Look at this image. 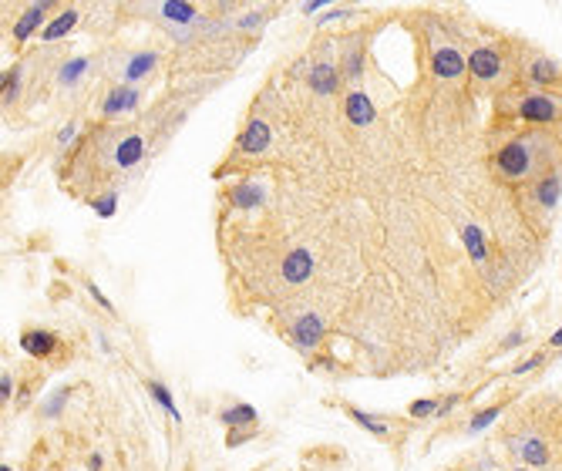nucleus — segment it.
<instances>
[{
  "label": "nucleus",
  "instance_id": "f257e3e1",
  "mask_svg": "<svg viewBox=\"0 0 562 471\" xmlns=\"http://www.w3.org/2000/svg\"><path fill=\"white\" fill-rule=\"evenodd\" d=\"M499 168L505 172L509 178H522L529 172V145L525 141H509L499 155H495Z\"/></svg>",
  "mask_w": 562,
  "mask_h": 471
},
{
  "label": "nucleus",
  "instance_id": "f03ea898",
  "mask_svg": "<svg viewBox=\"0 0 562 471\" xmlns=\"http://www.w3.org/2000/svg\"><path fill=\"white\" fill-rule=\"evenodd\" d=\"M269 139H273V131L263 118H253L249 125L243 128V135H239V152L243 155H263L269 148Z\"/></svg>",
  "mask_w": 562,
  "mask_h": 471
},
{
  "label": "nucleus",
  "instance_id": "7ed1b4c3",
  "mask_svg": "<svg viewBox=\"0 0 562 471\" xmlns=\"http://www.w3.org/2000/svg\"><path fill=\"white\" fill-rule=\"evenodd\" d=\"M313 276V256L307 249H293V253L283 259V280L290 283V286H300V283H307Z\"/></svg>",
  "mask_w": 562,
  "mask_h": 471
},
{
  "label": "nucleus",
  "instance_id": "20e7f679",
  "mask_svg": "<svg viewBox=\"0 0 562 471\" xmlns=\"http://www.w3.org/2000/svg\"><path fill=\"white\" fill-rule=\"evenodd\" d=\"M323 340V320L317 313H303V317L293 323V344L300 350H313V347Z\"/></svg>",
  "mask_w": 562,
  "mask_h": 471
},
{
  "label": "nucleus",
  "instance_id": "39448f33",
  "mask_svg": "<svg viewBox=\"0 0 562 471\" xmlns=\"http://www.w3.org/2000/svg\"><path fill=\"white\" fill-rule=\"evenodd\" d=\"M519 115H522L525 121L546 125V121L556 118V102H552L549 94H529V98L522 102V108H519Z\"/></svg>",
  "mask_w": 562,
  "mask_h": 471
},
{
  "label": "nucleus",
  "instance_id": "423d86ee",
  "mask_svg": "<svg viewBox=\"0 0 562 471\" xmlns=\"http://www.w3.org/2000/svg\"><path fill=\"white\" fill-rule=\"evenodd\" d=\"M499 54L492 51V48H478V51H472V58H468V71H472L475 77H482V81H492V77H499Z\"/></svg>",
  "mask_w": 562,
  "mask_h": 471
},
{
  "label": "nucleus",
  "instance_id": "0eeeda50",
  "mask_svg": "<svg viewBox=\"0 0 562 471\" xmlns=\"http://www.w3.org/2000/svg\"><path fill=\"white\" fill-rule=\"evenodd\" d=\"M431 71L438 77H458L465 71V58L458 51H451V48H438L435 58H431Z\"/></svg>",
  "mask_w": 562,
  "mask_h": 471
},
{
  "label": "nucleus",
  "instance_id": "6e6552de",
  "mask_svg": "<svg viewBox=\"0 0 562 471\" xmlns=\"http://www.w3.org/2000/svg\"><path fill=\"white\" fill-rule=\"evenodd\" d=\"M141 155H145V141H141V135H128V139L118 141V148H115V166H118V168L139 166Z\"/></svg>",
  "mask_w": 562,
  "mask_h": 471
},
{
  "label": "nucleus",
  "instance_id": "1a4fd4ad",
  "mask_svg": "<svg viewBox=\"0 0 562 471\" xmlns=\"http://www.w3.org/2000/svg\"><path fill=\"white\" fill-rule=\"evenodd\" d=\"M347 118H350L354 125H371L374 121V104L364 91H350V94H347Z\"/></svg>",
  "mask_w": 562,
  "mask_h": 471
},
{
  "label": "nucleus",
  "instance_id": "9d476101",
  "mask_svg": "<svg viewBox=\"0 0 562 471\" xmlns=\"http://www.w3.org/2000/svg\"><path fill=\"white\" fill-rule=\"evenodd\" d=\"M21 347H24L27 354H34V357H48V354H54L58 337H54L51 330H27L24 337H21Z\"/></svg>",
  "mask_w": 562,
  "mask_h": 471
},
{
  "label": "nucleus",
  "instance_id": "9b49d317",
  "mask_svg": "<svg viewBox=\"0 0 562 471\" xmlns=\"http://www.w3.org/2000/svg\"><path fill=\"white\" fill-rule=\"evenodd\" d=\"M512 448H515V451L525 458V465H532V468H539V465H546V461H549V448H546V441H539V438L512 441Z\"/></svg>",
  "mask_w": 562,
  "mask_h": 471
},
{
  "label": "nucleus",
  "instance_id": "f8f14e48",
  "mask_svg": "<svg viewBox=\"0 0 562 471\" xmlns=\"http://www.w3.org/2000/svg\"><path fill=\"white\" fill-rule=\"evenodd\" d=\"M337 85H340V75H337L333 64H317V67L310 71V88L317 91V94H333Z\"/></svg>",
  "mask_w": 562,
  "mask_h": 471
},
{
  "label": "nucleus",
  "instance_id": "ddd939ff",
  "mask_svg": "<svg viewBox=\"0 0 562 471\" xmlns=\"http://www.w3.org/2000/svg\"><path fill=\"white\" fill-rule=\"evenodd\" d=\"M139 91L135 88H115L112 94H108V102H104V115H121V112H131L135 104H139Z\"/></svg>",
  "mask_w": 562,
  "mask_h": 471
},
{
  "label": "nucleus",
  "instance_id": "4468645a",
  "mask_svg": "<svg viewBox=\"0 0 562 471\" xmlns=\"http://www.w3.org/2000/svg\"><path fill=\"white\" fill-rule=\"evenodd\" d=\"M263 185L259 182H243V185H236V189L229 192L232 205H239V209H256V205H263Z\"/></svg>",
  "mask_w": 562,
  "mask_h": 471
},
{
  "label": "nucleus",
  "instance_id": "2eb2a0df",
  "mask_svg": "<svg viewBox=\"0 0 562 471\" xmlns=\"http://www.w3.org/2000/svg\"><path fill=\"white\" fill-rule=\"evenodd\" d=\"M44 11H48V4H34L31 11H24V17L13 24V38L17 40H27L34 31L40 27V21H44Z\"/></svg>",
  "mask_w": 562,
  "mask_h": 471
},
{
  "label": "nucleus",
  "instance_id": "dca6fc26",
  "mask_svg": "<svg viewBox=\"0 0 562 471\" xmlns=\"http://www.w3.org/2000/svg\"><path fill=\"white\" fill-rule=\"evenodd\" d=\"M461 239H465V249H468V256H472L478 266H485L488 249H485V236H482V229H478V226H465V229H461Z\"/></svg>",
  "mask_w": 562,
  "mask_h": 471
},
{
  "label": "nucleus",
  "instance_id": "f3484780",
  "mask_svg": "<svg viewBox=\"0 0 562 471\" xmlns=\"http://www.w3.org/2000/svg\"><path fill=\"white\" fill-rule=\"evenodd\" d=\"M219 421H222L226 428H249V424L256 421V408H249V404H236V408L219 411Z\"/></svg>",
  "mask_w": 562,
  "mask_h": 471
},
{
  "label": "nucleus",
  "instance_id": "a211bd4d",
  "mask_svg": "<svg viewBox=\"0 0 562 471\" xmlns=\"http://www.w3.org/2000/svg\"><path fill=\"white\" fill-rule=\"evenodd\" d=\"M162 13H166L168 21H175V24H192V21L199 17V11H195L192 4H182V0H168V4H162Z\"/></svg>",
  "mask_w": 562,
  "mask_h": 471
},
{
  "label": "nucleus",
  "instance_id": "6ab92c4d",
  "mask_svg": "<svg viewBox=\"0 0 562 471\" xmlns=\"http://www.w3.org/2000/svg\"><path fill=\"white\" fill-rule=\"evenodd\" d=\"M77 24V11H64L61 17H54L51 24L44 27V40H58V38H64L71 27Z\"/></svg>",
  "mask_w": 562,
  "mask_h": 471
},
{
  "label": "nucleus",
  "instance_id": "aec40b11",
  "mask_svg": "<svg viewBox=\"0 0 562 471\" xmlns=\"http://www.w3.org/2000/svg\"><path fill=\"white\" fill-rule=\"evenodd\" d=\"M152 67H155V54L152 51H141V54H135V58L128 61L125 77H128V81H139V77H145Z\"/></svg>",
  "mask_w": 562,
  "mask_h": 471
},
{
  "label": "nucleus",
  "instance_id": "412c9836",
  "mask_svg": "<svg viewBox=\"0 0 562 471\" xmlns=\"http://www.w3.org/2000/svg\"><path fill=\"white\" fill-rule=\"evenodd\" d=\"M148 394H152L155 401H158V404H162V408L168 411V418H172V421H182V418H179V408H175V401H172V394H168L166 384L148 381Z\"/></svg>",
  "mask_w": 562,
  "mask_h": 471
},
{
  "label": "nucleus",
  "instance_id": "4be33fe9",
  "mask_svg": "<svg viewBox=\"0 0 562 471\" xmlns=\"http://www.w3.org/2000/svg\"><path fill=\"white\" fill-rule=\"evenodd\" d=\"M350 418L357 421L364 431H371V434H387V421H381V418H374V414H367V411H360V408H350Z\"/></svg>",
  "mask_w": 562,
  "mask_h": 471
},
{
  "label": "nucleus",
  "instance_id": "5701e85b",
  "mask_svg": "<svg viewBox=\"0 0 562 471\" xmlns=\"http://www.w3.org/2000/svg\"><path fill=\"white\" fill-rule=\"evenodd\" d=\"M559 192H562V175H549L542 185H539V202L542 205H556L559 202Z\"/></svg>",
  "mask_w": 562,
  "mask_h": 471
},
{
  "label": "nucleus",
  "instance_id": "b1692460",
  "mask_svg": "<svg viewBox=\"0 0 562 471\" xmlns=\"http://www.w3.org/2000/svg\"><path fill=\"white\" fill-rule=\"evenodd\" d=\"M85 71H88V58H75V61H67L61 71H58V81H61V85H75Z\"/></svg>",
  "mask_w": 562,
  "mask_h": 471
},
{
  "label": "nucleus",
  "instance_id": "393cba45",
  "mask_svg": "<svg viewBox=\"0 0 562 471\" xmlns=\"http://www.w3.org/2000/svg\"><path fill=\"white\" fill-rule=\"evenodd\" d=\"M502 414V408H488V411H478V414H475L472 418V424H468V431L472 434H478V431H485L488 424H492V421L499 418Z\"/></svg>",
  "mask_w": 562,
  "mask_h": 471
},
{
  "label": "nucleus",
  "instance_id": "a878e982",
  "mask_svg": "<svg viewBox=\"0 0 562 471\" xmlns=\"http://www.w3.org/2000/svg\"><path fill=\"white\" fill-rule=\"evenodd\" d=\"M559 77V67L552 61H536L532 64V81H556Z\"/></svg>",
  "mask_w": 562,
  "mask_h": 471
},
{
  "label": "nucleus",
  "instance_id": "bb28decb",
  "mask_svg": "<svg viewBox=\"0 0 562 471\" xmlns=\"http://www.w3.org/2000/svg\"><path fill=\"white\" fill-rule=\"evenodd\" d=\"M115 209H118V192H108V195H102L98 202H94V212L102 219H112L115 216Z\"/></svg>",
  "mask_w": 562,
  "mask_h": 471
},
{
  "label": "nucleus",
  "instance_id": "cd10ccee",
  "mask_svg": "<svg viewBox=\"0 0 562 471\" xmlns=\"http://www.w3.org/2000/svg\"><path fill=\"white\" fill-rule=\"evenodd\" d=\"M17 85H21V67H11L7 77H4V102H7V104L17 98Z\"/></svg>",
  "mask_w": 562,
  "mask_h": 471
},
{
  "label": "nucleus",
  "instance_id": "c85d7f7f",
  "mask_svg": "<svg viewBox=\"0 0 562 471\" xmlns=\"http://www.w3.org/2000/svg\"><path fill=\"white\" fill-rule=\"evenodd\" d=\"M435 411H441L438 401H414V404H411V418H428V414H435Z\"/></svg>",
  "mask_w": 562,
  "mask_h": 471
},
{
  "label": "nucleus",
  "instance_id": "c756f323",
  "mask_svg": "<svg viewBox=\"0 0 562 471\" xmlns=\"http://www.w3.org/2000/svg\"><path fill=\"white\" fill-rule=\"evenodd\" d=\"M360 61H364L360 48H354V51L347 54V75H350V77H357V75H360Z\"/></svg>",
  "mask_w": 562,
  "mask_h": 471
},
{
  "label": "nucleus",
  "instance_id": "7c9ffc66",
  "mask_svg": "<svg viewBox=\"0 0 562 471\" xmlns=\"http://www.w3.org/2000/svg\"><path fill=\"white\" fill-rule=\"evenodd\" d=\"M64 401H67V391H58V394H54L51 401H48V408H44V414H48V418H54V414H58V411L64 408Z\"/></svg>",
  "mask_w": 562,
  "mask_h": 471
},
{
  "label": "nucleus",
  "instance_id": "2f4dec72",
  "mask_svg": "<svg viewBox=\"0 0 562 471\" xmlns=\"http://www.w3.org/2000/svg\"><path fill=\"white\" fill-rule=\"evenodd\" d=\"M246 438H249V431H236V428H232V431H229V438H226V448H236V445H243Z\"/></svg>",
  "mask_w": 562,
  "mask_h": 471
},
{
  "label": "nucleus",
  "instance_id": "473e14b6",
  "mask_svg": "<svg viewBox=\"0 0 562 471\" xmlns=\"http://www.w3.org/2000/svg\"><path fill=\"white\" fill-rule=\"evenodd\" d=\"M88 293H91V296H94V300H98V303H102V306H104V310H112V300H108V296H104V293H102V290H98V286H94V283H88Z\"/></svg>",
  "mask_w": 562,
  "mask_h": 471
},
{
  "label": "nucleus",
  "instance_id": "72a5a7b5",
  "mask_svg": "<svg viewBox=\"0 0 562 471\" xmlns=\"http://www.w3.org/2000/svg\"><path fill=\"white\" fill-rule=\"evenodd\" d=\"M11 394H13V381H11V374H4V377H0V397L7 401Z\"/></svg>",
  "mask_w": 562,
  "mask_h": 471
},
{
  "label": "nucleus",
  "instance_id": "f704fd0d",
  "mask_svg": "<svg viewBox=\"0 0 562 471\" xmlns=\"http://www.w3.org/2000/svg\"><path fill=\"white\" fill-rule=\"evenodd\" d=\"M539 364H542V357H532V360H525V364H519V367H515V374H529V370H536Z\"/></svg>",
  "mask_w": 562,
  "mask_h": 471
},
{
  "label": "nucleus",
  "instance_id": "c9c22d12",
  "mask_svg": "<svg viewBox=\"0 0 562 471\" xmlns=\"http://www.w3.org/2000/svg\"><path fill=\"white\" fill-rule=\"evenodd\" d=\"M340 17H350V11H327L323 17H317L320 24H327V21H340Z\"/></svg>",
  "mask_w": 562,
  "mask_h": 471
},
{
  "label": "nucleus",
  "instance_id": "e433bc0d",
  "mask_svg": "<svg viewBox=\"0 0 562 471\" xmlns=\"http://www.w3.org/2000/svg\"><path fill=\"white\" fill-rule=\"evenodd\" d=\"M259 24V13H246L243 21H239V27H256Z\"/></svg>",
  "mask_w": 562,
  "mask_h": 471
},
{
  "label": "nucleus",
  "instance_id": "4c0bfd02",
  "mask_svg": "<svg viewBox=\"0 0 562 471\" xmlns=\"http://www.w3.org/2000/svg\"><path fill=\"white\" fill-rule=\"evenodd\" d=\"M327 4H320V0H313V4H303V13H317V11H323Z\"/></svg>",
  "mask_w": 562,
  "mask_h": 471
},
{
  "label": "nucleus",
  "instance_id": "58836bf2",
  "mask_svg": "<svg viewBox=\"0 0 562 471\" xmlns=\"http://www.w3.org/2000/svg\"><path fill=\"white\" fill-rule=\"evenodd\" d=\"M71 139H75V125H67V128H64V131H61V139H58V141H61V145H67Z\"/></svg>",
  "mask_w": 562,
  "mask_h": 471
},
{
  "label": "nucleus",
  "instance_id": "ea45409f",
  "mask_svg": "<svg viewBox=\"0 0 562 471\" xmlns=\"http://www.w3.org/2000/svg\"><path fill=\"white\" fill-rule=\"evenodd\" d=\"M515 344H522V333H512L509 340H505V347H515Z\"/></svg>",
  "mask_w": 562,
  "mask_h": 471
},
{
  "label": "nucleus",
  "instance_id": "a19ab883",
  "mask_svg": "<svg viewBox=\"0 0 562 471\" xmlns=\"http://www.w3.org/2000/svg\"><path fill=\"white\" fill-rule=\"evenodd\" d=\"M549 344H552V347H562V327H559L556 333H552V340H549Z\"/></svg>",
  "mask_w": 562,
  "mask_h": 471
},
{
  "label": "nucleus",
  "instance_id": "79ce46f5",
  "mask_svg": "<svg viewBox=\"0 0 562 471\" xmlns=\"http://www.w3.org/2000/svg\"><path fill=\"white\" fill-rule=\"evenodd\" d=\"M0 471H11V468H7V465H4V468H0Z\"/></svg>",
  "mask_w": 562,
  "mask_h": 471
},
{
  "label": "nucleus",
  "instance_id": "37998d69",
  "mask_svg": "<svg viewBox=\"0 0 562 471\" xmlns=\"http://www.w3.org/2000/svg\"><path fill=\"white\" fill-rule=\"evenodd\" d=\"M515 471H529V468H515Z\"/></svg>",
  "mask_w": 562,
  "mask_h": 471
},
{
  "label": "nucleus",
  "instance_id": "c03bdc74",
  "mask_svg": "<svg viewBox=\"0 0 562 471\" xmlns=\"http://www.w3.org/2000/svg\"><path fill=\"white\" fill-rule=\"evenodd\" d=\"M492 471H495V468H492Z\"/></svg>",
  "mask_w": 562,
  "mask_h": 471
}]
</instances>
